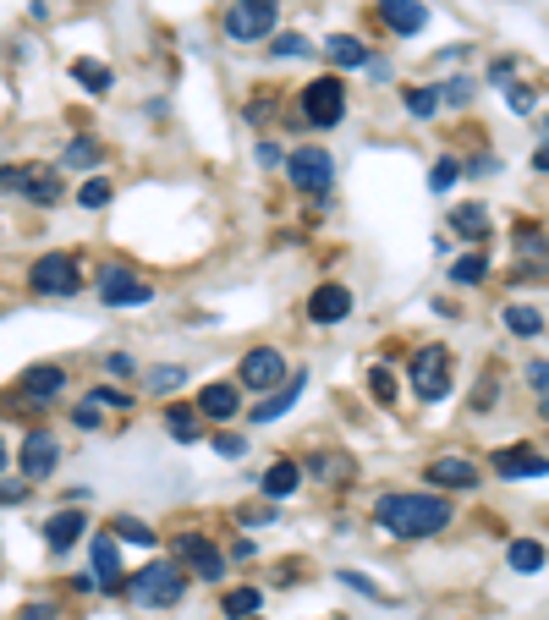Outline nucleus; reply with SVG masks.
Here are the masks:
<instances>
[{
	"mask_svg": "<svg viewBox=\"0 0 549 620\" xmlns=\"http://www.w3.org/2000/svg\"><path fill=\"white\" fill-rule=\"evenodd\" d=\"M100 154H105V148H100L94 138H77V143L66 148V165H72V170H82V165H94Z\"/></svg>",
	"mask_w": 549,
	"mask_h": 620,
	"instance_id": "32",
	"label": "nucleus"
},
{
	"mask_svg": "<svg viewBox=\"0 0 549 620\" xmlns=\"http://www.w3.org/2000/svg\"><path fill=\"white\" fill-rule=\"evenodd\" d=\"M72 77H77L82 88H94V94H111V66H100V61H77Z\"/></svg>",
	"mask_w": 549,
	"mask_h": 620,
	"instance_id": "30",
	"label": "nucleus"
},
{
	"mask_svg": "<svg viewBox=\"0 0 549 620\" xmlns=\"http://www.w3.org/2000/svg\"><path fill=\"white\" fill-rule=\"evenodd\" d=\"M374 12H380V23H385L391 34H418V28L429 23L423 0H374Z\"/></svg>",
	"mask_w": 549,
	"mask_h": 620,
	"instance_id": "13",
	"label": "nucleus"
},
{
	"mask_svg": "<svg viewBox=\"0 0 549 620\" xmlns=\"http://www.w3.org/2000/svg\"><path fill=\"white\" fill-rule=\"evenodd\" d=\"M258 609V587H237L226 593V615H253Z\"/></svg>",
	"mask_w": 549,
	"mask_h": 620,
	"instance_id": "37",
	"label": "nucleus"
},
{
	"mask_svg": "<svg viewBox=\"0 0 549 620\" xmlns=\"http://www.w3.org/2000/svg\"><path fill=\"white\" fill-rule=\"evenodd\" d=\"M17 620H55V609H50V604H28Z\"/></svg>",
	"mask_w": 549,
	"mask_h": 620,
	"instance_id": "48",
	"label": "nucleus"
},
{
	"mask_svg": "<svg viewBox=\"0 0 549 620\" xmlns=\"http://www.w3.org/2000/svg\"><path fill=\"white\" fill-rule=\"evenodd\" d=\"M308 467H314L324 483H335V489H346V483H352V456H330V451H319Z\"/></svg>",
	"mask_w": 549,
	"mask_h": 620,
	"instance_id": "25",
	"label": "nucleus"
},
{
	"mask_svg": "<svg viewBox=\"0 0 549 620\" xmlns=\"http://www.w3.org/2000/svg\"><path fill=\"white\" fill-rule=\"evenodd\" d=\"M407 379H412L418 401H445L450 396V351L445 346H423L412 358V369H407Z\"/></svg>",
	"mask_w": 549,
	"mask_h": 620,
	"instance_id": "4",
	"label": "nucleus"
},
{
	"mask_svg": "<svg viewBox=\"0 0 549 620\" xmlns=\"http://www.w3.org/2000/svg\"><path fill=\"white\" fill-rule=\"evenodd\" d=\"M456 176H462V165H456V159H439V165H434V176H429V188H434V193H450Z\"/></svg>",
	"mask_w": 549,
	"mask_h": 620,
	"instance_id": "38",
	"label": "nucleus"
},
{
	"mask_svg": "<svg viewBox=\"0 0 549 620\" xmlns=\"http://www.w3.org/2000/svg\"><path fill=\"white\" fill-rule=\"evenodd\" d=\"M303 385H308V379L297 374V379H292L286 390H274V396H269L264 406H253V423H274V417H281V412H286V406H292V401L303 396Z\"/></svg>",
	"mask_w": 549,
	"mask_h": 620,
	"instance_id": "24",
	"label": "nucleus"
},
{
	"mask_svg": "<svg viewBox=\"0 0 549 620\" xmlns=\"http://www.w3.org/2000/svg\"><path fill=\"white\" fill-rule=\"evenodd\" d=\"M82 533H88L82 511H55V516L44 521V544H50V550H72V544H77Z\"/></svg>",
	"mask_w": 549,
	"mask_h": 620,
	"instance_id": "18",
	"label": "nucleus"
},
{
	"mask_svg": "<svg viewBox=\"0 0 549 620\" xmlns=\"http://www.w3.org/2000/svg\"><path fill=\"white\" fill-rule=\"evenodd\" d=\"M484 275H489V258H484V253H462V258L450 263V281H456V286H478Z\"/></svg>",
	"mask_w": 549,
	"mask_h": 620,
	"instance_id": "26",
	"label": "nucleus"
},
{
	"mask_svg": "<svg viewBox=\"0 0 549 620\" xmlns=\"http://www.w3.org/2000/svg\"><path fill=\"white\" fill-rule=\"evenodd\" d=\"M506 330H516V335H527V340H533V335L544 330V319H538V308H527V302H511V308H506Z\"/></svg>",
	"mask_w": 549,
	"mask_h": 620,
	"instance_id": "28",
	"label": "nucleus"
},
{
	"mask_svg": "<svg viewBox=\"0 0 549 620\" xmlns=\"http://www.w3.org/2000/svg\"><path fill=\"white\" fill-rule=\"evenodd\" d=\"M0 193H23V198L50 209V204H61L66 182H61V170H50V165H0Z\"/></svg>",
	"mask_w": 549,
	"mask_h": 620,
	"instance_id": "3",
	"label": "nucleus"
},
{
	"mask_svg": "<svg viewBox=\"0 0 549 620\" xmlns=\"http://www.w3.org/2000/svg\"><path fill=\"white\" fill-rule=\"evenodd\" d=\"M473 100V82L468 77H450L445 88H439V105H468Z\"/></svg>",
	"mask_w": 549,
	"mask_h": 620,
	"instance_id": "35",
	"label": "nucleus"
},
{
	"mask_svg": "<svg viewBox=\"0 0 549 620\" xmlns=\"http://www.w3.org/2000/svg\"><path fill=\"white\" fill-rule=\"evenodd\" d=\"M176 555L188 560V566H193V571H199L204 582H220V571H226L220 550H215V544H209L204 533H181V539H176Z\"/></svg>",
	"mask_w": 549,
	"mask_h": 620,
	"instance_id": "11",
	"label": "nucleus"
},
{
	"mask_svg": "<svg viewBox=\"0 0 549 620\" xmlns=\"http://www.w3.org/2000/svg\"><path fill=\"white\" fill-rule=\"evenodd\" d=\"M544 412H549V401H544Z\"/></svg>",
	"mask_w": 549,
	"mask_h": 620,
	"instance_id": "53",
	"label": "nucleus"
},
{
	"mask_svg": "<svg viewBox=\"0 0 549 620\" xmlns=\"http://www.w3.org/2000/svg\"><path fill=\"white\" fill-rule=\"evenodd\" d=\"M407 111L423 121V116H434L439 111V88H412V94H407Z\"/></svg>",
	"mask_w": 549,
	"mask_h": 620,
	"instance_id": "31",
	"label": "nucleus"
},
{
	"mask_svg": "<svg viewBox=\"0 0 549 620\" xmlns=\"http://www.w3.org/2000/svg\"><path fill=\"white\" fill-rule=\"evenodd\" d=\"M495 467H500V478H544V473H549V456H544V451L516 445V451H500V456H495Z\"/></svg>",
	"mask_w": 549,
	"mask_h": 620,
	"instance_id": "16",
	"label": "nucleus"
},
{
	"mask_svg": "<svg viewBox=\"0 0 549 620\" xmlns=\"http://www.w3.org/2000/svg\"><path fill=\"white\" fill-rule=\"evenodd\" d=\"M215 451H220L226 462H237V456H247V445H242V439H237V434H220V439H215Z\"/></svg>",
	"mask_w": 549,
	"mask_h": 620,
	"instance_id": "43",
	"label": "nucleus"
},
{
	"mask_svg": "<svg viewBox=\"0 0 549 620\" xmlns=\"http://www.w3.org/2000/svg\"><path fill=\"white\" fill-rule=\"evenodd\" d=\"M237 406H242L237 385H204V390H199V412H204V417H215V423L237 417Z\"/></svg>",
	"mask_w": 549,
	"mask_h": 620,
	"instance_id": "19",
	"label": "nucleus"
},
{
	"mask_svg": "<svg viewBox=\"0 0 549 620\" xmlns=\"http://www.w3.org/2000/svg\"><path fill=\"white\" fill-rule=\"evenodd\" d=\"M324 55L335 61V66H369V44L362 39H352V34H330V44H324Z\"/></svg>",
	"mask_w": 549,
	"mask_h": 620,
	"instance_id": "22",
	"label": "nucleus"
},
{
	"mask_svg": "<svg viewBox=\"0 0 549 620\" xmlns=\"http://www.w3.org/2000/svg\"><path fill=\"white\" fill-rule=\"evenodd\" d=\"M105 369H111V374H132V358H127V351H111Z\"/></svg>",
	"mask_w": 549,
	"mask_h": 620,
	"instance_id": "47",
	"label": "nucleus"
},
{
	"mask_svg": "<svg viewBox=\"0 0 549 620\" xmlns=\"http://www.w3.org/2000/svg\"><path fill=\"white\" fill-rule=\"evenodd\" d=\"M55 456H61V445H55L50 434H28L23 451H17V467H23V478H50L55 473Z\"/></svg>",
	"mask_w": 549,
	"mask_h": 620,
	"instance_id": "12",
	"label": "nucleus"
},
{
	"mask_svg": "<svg viewBox=\"0 0 549 620\" xmlns=\"http://www.w3.org/2000/svg\"><path fill=\"white\" fill-rule=\"evenodd\" d=\"M122 587L138 609H170V604H181V593H188V577H181V566H170V560H154V566L132 571Z\"/></svg>",
	"mask_w": 549,
	"mask_h": 620,
	"instance_id": "2",
	"label": "nucleus"
},
{
	"mask_svg": "<svg viewBox=\"0 0 549 620\" xmlns=\"http://www.w3.org/2000/svg\"><path fill=\"white\" fill-rule=\"evenodd\" d=\"M127 577H122V550H116V539L111 533H100L94 539V587H122Z\"/></svg>",
	"mask_w": 549,
	"mask_h": 620,
	"instance_id": "17",
	"label": "nucleus"
},
{
	"mask_svg": "<svg viewBox=\"0 0 549 620\" xmlns=\"http://www.w3.org/2000/svg\"><path fill=\"white\" fill-rule=\"evenodd\" d=\"M303 116H308L314 127H335V121L346 116V88H341V77H314V82L303 88Z\"/></svg>",
	"mask_w": 549,
	"mask_h": 620,
	"instance_id": "7",
	"label": "nucleus"
},
{
	"mask_svg": "<svg viewBox=\"0 0 549 620\" xmlns=\"http://www.w3.org/2000/svg\"><path fill=\"white\" fill-rule=\"evenodd\" d=\"M66 390V369H28L23 374V396H34V401H55Z\"/></svg>",
	"mask_w": 549,
	"mask_h": 620,
	"instance_id": "21",
	"label": "nucleus"
},
{
	"mask_svg": "<svg viewBox=\"0 0 549 620\" xmlns=\"http://www.w3.org/2000/svg\"><path fill=\"white\" fill-rule=\"evenodd\" d=\"M274 28V0H237V7L226 12V34L231 39H264Z\"/></svg>",
	"mask_w": 549,
	"mask_h": 620,
	"instance_id": "9",
	"label": "nucleus"
},
{
	"mask_svg": "<svg viewBox=\"0 0 549 620\" xmlns=\"http://www.w3.org/2000/svg\"><path fill=\"white\" fill-rule=\"evenodd\" d=\"M429 483L434 489H478V467L462 456H439V462H429Z\"/></svg>",
	"mask_w": 549,
	"mask_h": 620,
	"instance_id": "15",
	"label": "nucleus"
},
{
	"mask_svg": "<svg viewBox=\"0 0 549 620\" xmlns=\"http://www.w3.org/2000/svg\"><path fill=\"white\" fill-rule=\"evenodd\" d=\"M116 533H122L127 544H154V527H143L138 516H116Z\"/></svg>",
	"mask_w": 549,
	"mask_h": 620,
	"instance_id": "33",
	"label": "nucleus"
},
{
	"mask_svg": "<svg viewBox=\"0 0 549 620\" xmlns=\"http://www.w3.org/2000/svg\"><path fill=\"white\" fill-rule=\"evenodd\" d=\"M450 231L462 236V242H484L489 236V209L484 204H462V209L450 215Z\"/></svg>",
	"mask_w": 549,
	"mask_h": 620,
	"instance_id": "20",
	"label": "nucleus"
},
{
	"mask_svg": "<svg viewBox=\"0 0 549 620\" xmlns=\"http://www.w3.org/2000/svg\"><path fill=\"white\" fill-rule=\"evenodd\" d=\"M100 297H105V308H138V302H149L154 297V286L149 281H138L127 263H105V275H100Z\"/></svg>",
	"mask_w": 549,
	"mask_h": 620,
	"instance_id": "8",
	"label": "nucleus"
},
{
	"mask_svg": "<svg viewBox=\"0 0 549 620\" xmlns=\"http://www.w3.org/2000/svg\"><path fill=\"white\" fill-rule=\"evenodd\" d=\"M369 390H374V401H396V379H391V369H369Z\"/></svg>",
	"mask_w": 549,
	"mask_h": 620,
	"instance_id": "40",
	"label": "nucleus"
},
{
	"mask_svg": "<svg viewBox=\"0 0 549 620\" xmlns=\"http://www.w3.org/2000/svg\"><path fill=\"white\" fill-rule=\"evenodd\" d=\"M511 111H522V116L533 111V88H527V82H516V88H511Z\"/></svg>",
	"mask_w": 549,
	"mask_h": 620,
	"instance_id": "44",
	"label": "nucleus"
},
{
	"mask_svg": "<svg viewBox=\"0 0 549 620\" xmlns=\"http://www.w3.org/2000/svg\"><path fill=\"white\" fill-rule=\"evenodd\" d=\"M374 516H380L385 533H396V539H434V533H445V527H450V505L439 494H423V489L385 494L374 505Z\"/></svg>",
	"mask_w": 549,
	"mask_h": 620,
	"instance_id": "1",
	"label": "nucleus"
},
{
	"mask_svg": "<svg viewBox=\"0 0 549 620\" xmlns=\"http://www.w3.org/2000/svg\"><path fill=\"white\" fill-rule=\"evenodd\" d=\"M72 417H77V428H94V423H100V406H77Z\"/></svg>",
	"mask_w": 549,
	"mask_h": 620,
	"instance_id": "49",
	"label": "nucleus"
},
{
	"mask_svg": "<svg viewBox=\"0 0 549 620\" xmlns=\"http://www.w3.org/2000/svg\"><path fill=\"white\" fill-rule=\"evenodd\" d=\"M516 247H522V253H538V258H549V242H544L533 225H522V231H516Z\"/></svg>",
	"mask_w": 549,
	"mask_h": 620,
	"instance_id": "41",
	"label": "nucleus"
},
{
	"mask_svg": "<svg viewBox=\"0 0 549 620\" xmlns=\"http://www.w3.org/2000/svg\"><path fill=\"white\" fill-rule=\"evenodd\" d=\"M23 500H28L23 483H0V505H23Z\"/></svg>",
	"mask_w": 549,
	"mask_h": 620,
	"instance_id": "46",
	"label": "nucleus"
},
{
	"mask_svg": "<svg viewBox=\"0 0 549 620\" xmlns=\"http://www.w3.org/2000/svg\"><path fill=\"white\" fill-rule=\"evenodd\" d=\"M527 385L549 396V363H533V369H527Z\"/></svg>",
	"mask_w": 549,
	"mask_h": 620,
	"instance_id": "45",
	"label": "nucleus"
},
{
	"mask_svg": "<svg viewBox=\"0 0 549 620\" xmlns=\"http://www.w3.org/2000/svg\"><path fill=\"white\" fill-rule=\"evenodd\" d=\"M281 379H286V358L274 346H253L247 358H242V385L247 390H274Z\"/></svg>",
	"mask_w": 549,
	"mask_h": 620,
	"instance_id": "10",
	"label": "nucleus"
},
{
	"mask_svg": "<svg viewBox=\"0 0 549 620\" xmlns=\"http://www.w3.org/2000/svg\"><path fill=\"white\" fill-rule=\"evenodd\" d=\"M88 401H94L100 412H127V406H132V396H127V390H105V385H100L94 396H88Z\"/></svg>",
	"mask_w": 549,
	"mask_h": 620,
	"instance_id": "36",
	"label": "nucleus"
},
{
	"mask_svg": "<svg viewBox=\"0 0 549 620\" xmlns=\"http://www.w3.org/2000/svg\"><path fill=\"white\" fill-rule=\"evenodd\" d=\"M297 478H303L297 462H274V467L264 473V494H269V500H292V494H297Z\"/></svg>",
	"mask_w": 549,
	"mask_h": 620,
	"instance_id": "23",
	"label": "nucleus"
},
{
	"mask_svg": "<svg viewBox=\"0 0 549 620\" xmlns=\"http://www.w3.org/2000/svg\"><path fill=\"white\" fill-rule=\"evenodd\" d=\"M286 176H292L297 193L319 198V193H330V182H335V159H330L324 148H297V154L286 159Z\"/></svg>",
	"mask_w": 549,
	"mask_h": 620,
	"instance_id": "6",
	"label": "nucleus"
},
{
	"mask_svg": "<svg viewBox=\"0 0 549 620\" xmlns=\"http://www.w3.org/2000/svg\"><path fill=\"white\" fill-rule=\"evenodd\" d=\"M77 204H82V209H105V204H111V182H88V188L77 193Z\"/></svg>",
	"mask_w": 549,
	"mask_h": 620,
	"instance_id": "39",
	"label": "nucleus"
},
{
	"mask_svg": "<svg viewBox=\"0 0 549 620\" xmlns=\"http://www.w3.org/2000/svg\"><path fill=\"white\" fill-rule=\"evenodd\" d=\"M506 560H511V571H522V577H527V571H538V566H544V544H533V539H516Z\"/></svg>",
	"mask_w": 549,
	"mask_h": 620,
	"instance_id": "29",
	"label": "nucleus"
},
{
	"mask_svg": "<svg viewBox=\"0 0 549 620\" xmlns=\"http://www.w3.org/2000/svg\"><path fill=\"white\" fill-rule=\"evenodd\" d=\"M0 473H7V445H0Z\"/></svg>",
	"mask_w": 549,
	"mask_h": 620,
	"instance_id": "52",
	"label": "nucleus"
},
{
	"mask_svg": "<svg viewBox=\"0 0 549 620\" xmlns=\"http://www.w3.org/2000/svg\"><path fill=\"white\" fill-rule=\"evenodd\" d=\"M533 170H544V176H549V143H538V148H533Z\"/></svg>",
	"mask_w": 549,
	"mask_h": 620,
	"instance_id": "51",
	"label": "nucleus"
},
{
	"mask_svg": "<svg viewBox=\"0 0 549 620\" xmlns=\"http://www.w3.org/2000/svg\"><path fill=\"white\" fill-rule=\"evenodd\" d=\"M28 286H34L39 297H72V292L82 286V270H77V258H72V253H44V258L34 263Z\"/></svg>",
	"mask_w": 549,
	"mask_h": 620,
	"instance_id": "5",
	"label": "nucleus"
},
{
	"mask_svg": "<svg viewBox=\"0 0 549 620\" xmlns=\"http://www.w3.org/2000/svg\"><path fill=\"white\" fill-rule=\"evenodd\" d=\"M346 313H352V292H346V286H330V281H324V286L308 297V319H314V324H341Z\"/></svg>",
	"mask_w": 549,
	"mask_h": 620,
	"instance_id": "14",
	"label": "nucleus"
},
{
	"mask_svg": "<svg viewBox=\"0 0 549 620\" xmlns=\"http://www.w3.org/2000/svg\"><path fill=\"white\" fill-rule=\"evenodd\" d=\"M274 55H308V39L303 34H274Z\"/></svg>",
	"mask_w": 549,
	"mask_h": 620,
	"instance_id": "42",
	"label": "nucleus"
},
{
	"mask_svg": "<svg viewBox=\"0 0 549 620\" xmlns=\"http://www.w3.org/2000/svg\"><path fill=\"white\" fill-rule=\"evenodd\" d=\"M181 379H188V369H176V363H165V369H154V374H149V390H159V396H165V390H176Z\"/></svg>",
	"mask_w": 549,
	"mask_h": 620,
	"instance_id": "34",
	"label": "nucleus"
},
{
	"mask_svg": "<svg viewBox=\"0 0 549 620\" xmlns=\"http://www.w3.org/2000/svg\"><path fill=\"white\" fill-rule=\"evenodd\" d=\"M511 72H516V61H511V55H506V61H495V66H489V77H495V82H506V77H511Z\"/></svg>",
	"mask_w": 549,
	"mask_h": 620,
	"instance_id": "50",
	"label": "nucleus"
},
{
	"mask_svg": "<svg viewBox=\"0 0 549 620\" xmlns=\"http://www.w3.org/2000/svg\"><path fill=\"white\" fill-rule=\"evenodd\" d=\"M165 428L181 439V445H199V417H193L188 406H170V412H165Z\"/></svg>",
	"mask_w": 549,
	"mask_h": 620,
	"instance_id": "27",
	"label": "nucleus"
}]
</instances>
